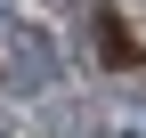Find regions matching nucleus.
I'll use <instances>...</instances> for the list:
<instances>
[{"label":"nucleus","mask_w":146,"mask_h":138,"mask_svg":"<svg viewBox=\"0 0 146 138\" xmlns=\"http://www.w3.org/2000/svg\"><path fill=\"white\" fill-rule=\"evenodd\" d=\"M8 81H16L25 98L57 81V41H49L41 25H8Z\"/></svg>","instance_id":"f257e3e1"},{"label":"nucleus","mask_w":146,"mask_h":138,"mask_svg":"<svg viewBox=\"0 0 146 138\" xmlns=\"http://www.w3.org/2000/svg\"><path fill=\"white\" fill-rule=\"evenodd\" d=\"M114 138H146V106H122L114 114Z\"/></svg>","instance_id":"f03ea898"},{"label":"nucleus","mask_w":146,"mask_h":138,"mask_svg":"<svg viewBox=\"0 0 146 138\" xmlns=\"http://www.w3.org/2000/svg\"><path fill=\"white\" fill-rule=\"evenodd\" d=\"M0 25H16V0H0Z\"/></svg>","instance_id":"7ed1b4c3"}]
</instances>
